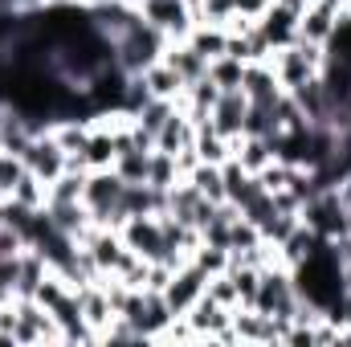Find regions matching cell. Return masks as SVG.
Returning <instances> with one entry per match:
<instances>
[{
  "mask_svg": "<svg viewBox=\"0 0 351 347\" xmlns=\"http://www.w3.org/2000/svg\"><path fill=\"white\" fill-rule=\"evenodd\" d=\"M241 90H245V98H250L254 106H265V110H274L278 98L286 94V90L278 86L269 62H250V66H245V78H241Z\"/></svg>",
  "mask_w": 351,
  "mask_h": 347,
  "instance_id": "cell-14",
  "label": "cell"
},
{
  "mask_svg": "<svg viewBox=\"0 0 351 347\" xmlns=\"http://www.w3.org/2000/svg\"><path fill=\"white\" fill-rule=\"evenodd\" d=\"M78 4H82V8H90V4H102V0H78Z\"/></svg>",
  "mask_w": 351,
  "mask_h": 347,
  "instance_id": "cell-39",
  "label": "cell"
},
{
  "mask_svg": "<svg viewBox=\"0 0 351 347\" xmlns=\"http://www.w3.org/2000/svg\"><path fill=\"white\" fill-rule=\"evenodd\" d=\"M204 286H208V274H204L196 261H184V265H180V270L172 274V282H168L160 294H164L168 311H172L176 319H180V315H188V311L196 307V298L204 294Z\"/></svg>",
  "mask_w": 351,
  "mask_h": 347,
  "instance_id": "cell-9",
  "label": "cell"
},
{
  "mask_svg": "<svg viewBox=\"0 0 351 347\" xmlns=\"http://www.w3.org/2000/svg\"><path fill=\"white\" fill-rule=\"evenodd\" d=\"M258 33L265 37V45H269V49H282V45L298 41V12L274 0L262 16H258Z\"/></svg>",
  "mask_w": 351,
  "mask_h": 347,
  "instance_id": "cell-12",
  "label": "cell"
},
{
  "mask_svg": "<svg viewBox=\"0 0 351 347\" xmlns=\"http://www.w3.org/2000/svg\"><path fill=\"white\" fill-rule=\"evenodd\" d=\"M172 115H176V102H168V98H152V102L135 115V127H139V131H147V135L156 139V131H160Z\"/></svg>",
  "mask_w": 351,
  "mask_h": 347,
  "instance_id": "cell-30",
  "label": "cell"
},
{
  "mask_svg": "<svg viewBox=\"0 0 351 347\" xmlns=\"http://www.w3.org/2000/svg\"><path fill=\"white\" fill-rule=\"evenodd\" d=\"M245 66H250V62H241V58H233V53H221V58L208 62V78L221 90H237L241 78H245Z\"/></svg>",
  "mask_w": 351,
  "mask_h": 347,
  "instance_id": "cell-28",
  "label": "cell"
},
{
  "mask_svg": "<svg viewBox=\"0 0 351 347\" xmlns=\"http://www.w3.org/2000/svg\"><path fill=\"white\" fill-rule=\"evenodd\" d=\"M188 261H196V265L213 278V274H225V270H229V250H221V246H204V241H200L196 254H192Z\"/></svg>",
  "mask_w": 351,
  "mask_h": 347,
  "instance_id": "cell-32",
  "label": "cell"
},
{
  "mask_svg": "<svg viewBox=\"0 0 351 347\" xmlns=\"http://www.w3.org/2000/svg\"><path fill=\"white\" fill-rule=\"evenodd\" d=\"M139 16L147 25H156L168 41H188L192 25H196V12L188 0H135Z\"/></svg>",
  "mask_w": 351,
  "mask_h": 347,
  "instance_id": "cell-5",
  "label": "cell"
},
{
  "mask_svg": "<svg viewBox=\"0 0 351 347\" xmlns=\"http://www.w3.org/2000/svg\"><path fill=\"white\" fill-rule=\"evenodd\" d=\"M168 37L156 29V25H147L143 16H135L119 37H114V66L127 74V78H139L147 66H156L164 53H168Z\"/></svg>",
  "mask_w": 351,
  "mask_h": 347,
  "instance_id": "cell-1",
  "label": "cell"
},
{
  "mask_svg": "<svg viewBox=\"0 0 351 347\" xmlns=\"http://www.w3.org/2000/svg\"><path fill=\"white\" fill-rule=\"evenodd\" d=\"M184 180H192L196 192L208 196L213 204H225V172H221V164H196Z\"/></svg>",
  "mask_w": 351,
  "mask_h": 347,
  "instance_id": "cell-26",
  "label": "cell"
},
{
  "mask_svg": "<svg viewBox=\"0 0 351 347\" xmlns=\"http://www.w3.org/2000/svg\"><path fill=\"white\" fill-rule=\"evenodd\" d=\"M269 70L278 78L282 90H298L302 82L319 78L323 74V62H327V49L323 45H306V41H290L282 49H269Z\"/></svg>",
  "mask_w": 351,
  "mask_h": 347,
  "instance_id": "cell-2",
  "label": "cell"
},
{
  "mask_svg": "<svg viewBox=\"0 0 351 347\" xmlns=\"http://www.w3.org/2000/svg\"><path fill=\"white\" fill-rule=\"evenodd\" d=\"M131 4H135V0H131Z\"/></svg>",
  "mask_w": 351,
  "mask_h": 347,
  "instance_id": "cell-40",
  "label": "cell"
},
{
  "mask_svg": "<svg viewBox=\"0 0 351 347\" xmlns=\"http://www.w3.org/2000/svg\"><path fill=\"white\" fill-rule=\"evenodd\" d=\"M286 94L298 102V110L306 115V123H323L327 110H331V94L323 86V78H311V82H302L298 90H286Z\"/></svg>",
  "mask_w": 351,
  "mask_h": 347,
  "instance_id": "cell-19",
  "label": "cell"
},
{
  "mask_svg": "<svg viewBox=\"0 0 351 347\" xmlns=\"http://www.w3.org/2000/svg\"><path fill=\"white\" fill-rule=\"evenodd\" d=\"M86 16H90V25L102 33V37H119L135 16H139V8L131 4V0H102V4H90L86 8Z\"/></svg>",
  "mask_w": 351,
  "mask_h": 347,
  "instance_id": "cell-13",
  "label": "cell"
},
{
  "mask_svg": "<svg viewBox=\"0 0 351 347\" xmlns=\"http://www.w3.org/2000/svg\"><path fill=\"white\" fill-rule=\"evenodd\" d=\"M196 156H200V164H225L233 156V139H225L213 123H200L196 127Z\"/></svg>",
  "mask_w": 351,
  "mask_h": 347,
  "instance_id": "cell-24",
  "label": "cell"
},
{
  "mask_svg": "<svg viewBox=\"0 0 351 347\" xmlns=\"http://www.w3.org/2000/svg\"><path fill=\"white\" fill-rule=\"evenodd\" d=\"M156 147L160 152H168V156H180V152H188V147H196V123L176 106V115L156 131Z\"/></svg>",
  "mask_w": 351,
  "mask_h": 347,
  "instance_id": "cell-15",
  "label": "cell"
},
{
  "mask_svg": "<svg viewBox=\"0 0 351 347\" xmlns=\"http://www.w3.org/2000/svg\"><path fill=\"white\" fill-rule=\"evenodd\" d=\"M21 164H25V172H33L37 180H45V188H49L58 176L70 168V156L62 152V143H58V139L49 135V127H45L41 135H33V143L25 147Z\"/></svg>",
  "mask_w": 351,
  "mask_h": 347,
  "instance_id": "cell-8",
  "label": "cell"
},
{
  "mask_svg": "<svg viewBox=\"0 0 351 347\" xmlns=\"http://www.w3.org/2000/svg\"><path fill=\"white\" fill-rule=\"evenodd\" d=\"M16 254H25V237H21L12 225H4V221H0V261L16 258Z\"/></svg>",
  "mask_w": 351,
  "mask_h": 347,
  "instance_id": "cell-34",
  "label": "cell"
},
{
  "mask_svg": "<svg viewBox=\"0 0 351 347\" xmlns=\"http://www.w3.org/2000/svg\"><path fill=\"white\" fill-rule=\"evenodd\" d=\"M45 213H49V221H53L62 233H70L74 241H82L86 229L94 225V217H90V208L82 200H74V204H45Z\"/></svg>",
  "mask_w": 351,
  "mask_h": 347,
  "instance_id": "cell-21",
  "label": "cell"
},
{
  "mask_svg": "<svg viewBox=\"0 0 351 347\" xmlns=\"http://www.w3.org/2000/svg\"><path fill=\"white\" fill-rule=\"evenodd\" d=\"M339 21H343V12L335 8V4H327V0H315V4H306L302 12H298V41H306V45H331V37H335V29H339Z\"/></svg>",
  "mask_w": 351,
  "mask_h": 347,
  "instance_id": "cell-10",
  "label": "cell"
},
{
  "mask_svg": "<svg viewBox=\"0 0 351 347\" xmlns=\"http://www.w3.org/2000/svg\"><path fill=\"white\" fill-rule=\"evenodd\" d=\"M233 160L245 168V172H262L265 164H274L278 156H274V143L262 139V135H241V139H233Z\"/></svg>",
  "mask_w": 351,
  "mask_h": 347,
  "instance_id": "cell-20",
  "label": "cell"
},
{
  "mask_svg": "<svg viewBox=\"0 0 351 347\" xmlns=\"http://www.w3.org/2000/svg\"><path fill=\"white\" fill-rule=\"evenodd\" d=\"M78 298H82V319L94 327V335L102 339V331H106L110 319H114V307H110V298H106V286H102V282H90V286L78 290Z\"/></svg>",
  "mask_w": 351,
  "mask_h": 347,
  "instance_id": "cell-16",
  "label": "cell"
},
{
  "mask_svg": "<svg viewBox=\"0 0 351 347\" xmlns=\"http://www.w3.org/2000/svg\"><path fill=\"white\" fill-rule=\"evenodd\" d=\"M335 196H339V204H343V208H351V172L335 184Z\"/></svg>",
  "mask_w": 351,
  "mask_h": 347,
  "instance_id": "cell-36",
  "label": "cell"
},
{
  "mask_svg": "<svg viewBox=\"0 0 351 347\" xmlns=\"http://www.w3.org/2000/svg\"><path fill=\"white\" fill-rule=\"evenodd\" d=\"M152 152L156 147H127V152H119L114 156V172L123 176L127 184H147V168H152Z\"/></svg>",
  "mask_w": 351,
  "mask_h": 347,
  "instance_id": "cell-25",
  "label": "cell"
},
{
  "mask_svg": "<svg viewBox=\"0 0 351 347\" xmlns=\"http://www.w3.org/2000/svg\"><path fill=\"white\" fill-rule=\"evenodd\" d=\"M204 294L213 298V302H221V307H237V286H233V278H229V270L225 274H213L208 278V286H204Z\"/></svg>",
  "mask_w": 351,
  "mask_h": 347,
  "instance_id": "cell-33",
  "label": "cell"
},
{
  "mask_svg": "<svg viewBox=\"0 0 351 347\" xmlns=\"http://www.w3.org/2000/svg\"><path fill=\"white\" fill-rule=\"evenodd\" d=\"M119 237L131 254H139L143 261H168V246H164V229L160 217H127L119 225Z\"/></svg>",
  "mask_w": 351,
  "mask_h": 347,
  "instance_id": "cell-7",
  "label": "cell"
},
{
  "mask_svg": "<svg viewBox=\"0 0 351 347\" xmlns=\"http://www.w3.org/2000/svg\"><path fill=\"white\" fill-rule=\"evenodd\" d=\"M269 4H274V0H233V8H237L241 16H250V21H258Z\"/></svg>",
  "mask_w": 351,
  "mask_h": 347,
  "instance_id": "cell-35",
  "label": "cell"
},
{
  "mask_svg": "<svg viewBox=\"0 0 351 347\" xmlns=\"http://www.w3.org/2000/svg\"><path fill=\"white\" fill-rule=\"evenodd\" d=\"M143 82H147V90H152V98H168V102H180V94H184V78L176 74L172 66L160 58L156 66H147L143 74H139Z\"/></svg>",
  "mask_w": 351,
  "mask_h": 347,
  "instance_id": "cell-22",
  "label": "cell"
},
{
  "mask_svg": "<svg viewBox=\"0 0 351 347\" xmlns=\"http://www.w3.org/2000/svg\"><path fill=\"white\" fill-rule=\"evenodd\" d=\"M82 188H86V172L66 168V172L45 188V204H74V200H82Z\"/></svg>",
  "mask_w": 351,
  "mask_h": 347,
  "instance_id": "cell-27",
  "label": "cell"
},
{
  "mask_svg": "<svg viewBox=\"0 0 351 347\" xmlns=\"http://www.w3.org/2000/svg\"><path fill=\"white\" fill-rule=\"evenodd\" d=\"M278 4H286V8H294V12H302L306 4H315V0H278Z\"/></svg>",
  "mask_w": 351,
  "mask_h": 347,
  "instance_id": "cell-37",
  "label": "cell"
},
{
  "mask_svg": "<svg viewBox=\"0 0 351 347\" xmlns=\"http://www.w3.org/2000/svg\"><path fill=\"white\" fill-rule=\"evenodd\" d=\"M123 192H127V180L114 172V168H94V172H86L82 204L90 208L94 225L119 229V225L127 221V217H123Z\"/></svg>",
  "mask_w": 351,
  "mask_h": 347,
  "instance_id": "cell-3",
  "label": "cell"
},
{
  "mask_svg": "<svg viewBox=\"0 0 351 347\" xmlns=\"http://www.w3.org/2000/svg\"><path fill=\"white\" fill-rule=\"evenodd\" d=\"M245 115H250V98H245V90H221V98H217V106H213V115H208V123L225 135V139H241L245 135Z\"/></svg>",
  "mask_w": 351,
  "mask_h": 347,
  "instance_id": "cell-11",
  "label": "cell"
},
{
  "mask_svg": "<svg viewBox=\"0 0 351 347\" xmlns=\"http://www.w3.org/2000/svg\"><path fill=\"white\" fill-rule=\"evenodd\" d=\"M164 62H168L176 74L184 78V86L208 74V58H204V53H196L188 41H172V45H168V53H164Z\"/></svg>",
  "mask_w": 351,
  "mask_h": 347,
  "instance_id": "cell-18",
  "label": "cell"
},
{
  "mask_svg": "<svg viewBox=\"0 0 351 347\" xmlns=\"http://www.w3.org/2000/svg\"><path fill=\"white\" fill-rule=\"evenodd\" d=\"M319 246H323V237H319V233H315L306 221H298V229H294V233H290V237L278 246V258H282V265H286V270H294L298 261L311 258Z\"/></svg>",
  "mask_w": 351,
  "mask_h": 347,
  "instance_id": "cell-17",
  "label": "cell"
},
{
  "mask_svg": "<svg viewBox=\"0 0 351 347\" xmlns=\"http://www.w3.org/2000/svg\"><path fill=\"white\" fill-rule=\"evenodd\" d=\"M8 200H16V204H25V208H45V180H37L33 172H25L12 184Z\"/></svg>",
  "mask_w": 351,
  "mask_h": 347,
  "instance_id": "cell-31",
  "label": "cell"
},
{
  "mask_svg": "<svg viewBox=\"0 0 351 347\" xmlns=\"http://www.w3.org/2000/svg\"><path fill=\"white\" fill-rule=\"evenodd\" d=\"M180 180H184V176H180V168H176V156H168V152L156 147V152H152V168H147V184L168 192V188L180 184Z\"/></svg>",
  "mask_w": 351,
  "mask_h": 347,
  "instance_id": "cell-29",
  "label": "cell"
},
{
  "mask_svg": "<svg viewBox=\"0 0 351 347\" xmlns=\"http://www.w3.org/2000/svg\"><path fill=\"white\" fill-rule=\"evenodd\" d=\"M343 290H348V294H351V261H348V265H343Z\"/></svg>",
  "mask_w": 351,
  "mask_h": 347,
  "instance_id": "cell-38",
  "label": "cell"
},
{
  "mask_svg": "<svg viewBox=\"0 0 351 347\" xmlns=\"http://www.w3.org/2000/svg\"><path fill=\"white\" fill-rule=\"evenodd\" d=\"M254 311H262L269 319H286V323L294 319V311H298V286H294V274L286 265H265L262 270Z\"/></svg>",
  "mask_w": 351,
  "mask_h": 347,
  "instance_id": "cell-4",
  "label": "cell"
},
{
  "mask_svg": "<svg viewBox=\"0 0 351 347\" xmlns=\"http://www.w3.org/2000/svg\"><path fill=\"white\" fill-rule=\"evenodd\" d=\"M184 319L192 323V331H196L200 344H237V335H233V311L221 307V302H213L208 294H200L196 307Z\"/></svg>",
  "mask_w": 351,
  "mask_h": 347,
  "instance_id": "cell-6",
  "label": "cell"
},
{
  "mask_svg": "<svg viewBox=\"0 0 351 347\" xmlns=\"http://www.w3.org/2000/svg\"><path fill=\"white\" fill-rule=\"evenodd\" d=\"M188 45L213 62V58H221V53L229 49V33H225V25H213V21H196V25H192V33H188Z\"/></svg>",
  "mask_w": 351,
  "mask_h": 347,
  "instance_id": "cell-23",
  "label": "cell"
}]
</instances>
